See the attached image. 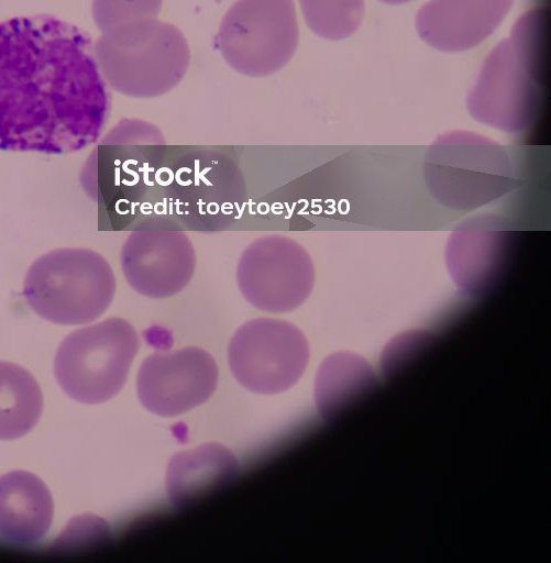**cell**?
Returning a JSON list of instances; mask_svg holds the SVG:
<instances>
[{
	"instance_id": "14",
	"label": "cell",
	"mask_w": 551,
	"mask_h": 563,
	"mask_svg": "<svg viewBox=\"0 0 551 563\" xmlns=\"http://www.w3.org/2000/svg\"><path fill=\"white\" fill-rule=\"evenodd\" d=\"M239 471L235 455L224 445L206 443L174 455L166 471V490L175 506H184L230 482Z\"/></svg>"
},
{
	"instance_id": "6",
	"label": "cell",
	"mask_w": 551,
	"mask_h": 563,
	"mask_svg": "<svg viewBox=\"0 0 551 563\" xmlns=\"http://www.w3.org/2000/svg\"><path fill=\"white\" fill-rule=\"evenodd\" d=\"M298 40L294 0H236L222 19L217 44L234 70L263 77L290 60Z\"/></svg>"
},
{
	"instance_id": "8",
	"label": "cell",
	"mask_w": 551,
	"mask_h": 563,
	"mask_svg": "<svg viewBox=\"0 0 551 563\" xmlns=\"http://www.w3.org/2000/svg\"><path fill=\"white\" fill-rule=\"evenodd\" d=\"M229 364L236 380L257 394H278L294 386L309 358L305 334L276 318H256L236 329L229 344Z\"/></svg>"
},
{
	"instance_id": "13",
	"label": "cell",
	"mask_w": 551,
	"mask_h": 563,
	"mask_svg": "<svg viewBox=\"0 0 551 563\" xmlns=\"http://www.w3.org/2000/svg\"><path fill=\"white\" fill-rule=\"evenodd\" d=\"M436 147L438 151L432 156L458 166V172L436 174L438 178H432V181L458 174V185L452 190L462 191L464 181H467L466 206L472 199L475 205L481 199L484 202L491 199L498 189L497 177L504 173L503 153L493 142L477 134L454 132L439 139Z\"/></svg>"
},
{
	"instance_id": "2",
	"label": "cell",
	"mask_w": 551,
	"mask_h": 563,
	"mask_svg": "<svg viewBox=\"0 0 551 563\" xmlns=\"http://www.w3.org/2000/svg\"><path fill=\"white\" fill-rule=\"evenodd\" d=\"M547 21L544 9L527 11L488 54L467 97L477 121L517 132L533 120L543 85Z\"/></svg>"
},
{
	"instance_id": "16",
	"label": "cell",
	"mask_w": 551,
	"mask_h": 563,
	"mask_svg": "<svg viewBox=\"0 0 551 563\" xmlns=\"http://www.w3.org/2000/svg\"><path fill=\"white\" fill-rule=\"evenodd\" d=\"M484 230H465L458 231L452 235V240L460 243L464 247L449 242L448 246L466 251L459 252L453 250H447V263L451 271L453 279L460 287L470 288L477 287L480 283L485 282L488 274L492 272L491 267L494 268L496 255L498 250V241H495L497 234ZM497 260V258H496Z\"/></svg>"
},
{
	"instance_id": "4",
	"label": "cell",
	"mask_w": 551,
	"mask_h": 563,
	"mask_svg": "<svg viewBox=\"0 0 551 563\" xmlns=\"http://www.w3.org/2000/svg\"><path fill=\"white\" fill-rule=\"evenodd\" d=\"M117 280L97 251L62 247L37 257L29 267L23 295L42 319L63 325L86 324L112 303Z\"/></svg>"
},
{
	"instance_id": "15",
	"label": "cell",
	"mask_w": 551,
	"mask_h": 563,
	"mask_svg": "<svg viewBox=\"0 0 551 563\" xmlns=\"http://www.w3.org/2000/svg\"><path fill=\"white\" fill-rule=\"evenodd\" d=\"M43 409L41 387L22 366L0 362V440H13L30 432Z\"/></svg>"
},
{
	"instance_id": "9",
	"label": "cell",
	"mask_w": 551,
	"mask_h": 563,
	"mask_svg": "<svg viewBox=\"0 0 551 563\" xmlns=\"http://www.w3.org/2000/svg\"><path fill=\"white\" fill-rule=\"evenodd\" d=\"M197 264L190 238L174 229H137L126 236L120 266L128 285L139 295L165 299L183 291Z\"/></svg>"
},
{
	"instance_id": "18",
	"label": "cell",
	"mask_w": 551,
	"mask_h": 563,
	"mask_svg": "<svg viewBox=\"0 0 551 563\" xmlns=\"http://www.w3.org/2000/svg\"><path fill=\"white\" fill-rule=\"evenodd\" d=\"M357 357L346 353L333 354L321 365L316 378V402L323 417L337 411L356 390L352 384V366Z\"/></svg>"
},
{
	"instance_id": "10",
	"label": "cell",
	"mask_w": 551,
	"mask_h": 563,
	"mask_svg": "<svg viewBox=\"0 0 551 563\" xmlns=\"http://www.w3.org/2000/svg\"><path fill=\"white\" fill-rule=\"evenodd\" d=\"M218 383L213 357L199 347L156 352L140 366L137 396L151 412L173 417L207 401Z\"/></svg>"
},
{
	"instance_id": "12",
	"label": "cell",
	"mask_w": 551,
	"mask_h": 563,
	"mask_svg": "<svg viewBox=\"0 0 551 563\" xmlns=\"http://www.w3.org/2000/svg\"><path fill=\"white\" fill-rule=\"evenodd\" d=\"M54 515L44 482L26 471L0 476V538L13 544H33L48 532Z\"/></svg>"
},
{
	"instance_id": "17",
	"label": "cell",
	"mask_w": 551,
	"mask_h": 563,
	"mask_svg": "<svg viewBox=\"0 0 551 563\" xmlns=\"http://www.w3.org/2000/svg\"><path fill=\"white\" fill-rule=\"evenodd\" d=\"M309 29L328 40L352 35L364 15L363 0H299Z\"/></svg>"
},
{
	"instance_id": "21",
	"label": "cell",
	"mask_w": 551,
	"mask_h": 563,
	"mask_svg": "<svg viewBox=\"0 0 551 563\" xmlns=\"http://www.w3.org/2000/svg\"><path fill=\"white\" fill-rule=\"evenodd\" d=\"M384 3H388V4H401V3H406V2H409L411 0H379Z\"/></svg>"
},
{
	"instance_id": "19",
	"label": "cell",
	"mask_w": 551,
	"mask_h": 563,
	"mask_svg": "<svg viewBox=\"0 0 551 563\" xmlns=\"http://www.w3.org/2000/svg\"><path fill=\"white\" fill-rule=\"evenodd\" d=\"M163 0H92V18L101 32L141 20L156 19Z\"/></svg>"
},
{
	"instance_id": "1",
	"label": "cell",
	"mask_w": 551,
	"mask_h": 563,
	"mask_svg": "<svg viewBox=\"0 0 551 563\" xmlns=\"http://www.w3.org/2000/svg\"><path fill=\"white\" fill-rule=\"evenodd\" d=\"M109 110L86 33L49 15L0 23V151L82 150L99 140Z\"/></svg>"
},
{
	"instance_id": "3",
	"label": "cell",
	"mask_w": 551,
	"mask_h": 563,
	"mask_svg": "<svg viewBox=\"0 0 551 563\" xmlns=\"http://www.w3.org/2000/svg\"><path fill=\"white\" fill-rule=\"evenodd\" d=\"M93 53L104 81L133 98H155L170 91L181 81L190 60L180 30L156 19L102 32Z\"/></svg>"
},
{
	"instance_id": "11",
	"label": "cell",
	"mask_w": 551,
	"mask_h": 563,
	"mask_svg": "<svg viewBox=\"0 0 551 563\" xmlns=\"http://www.w3.org/2000/svg\"><path fill=\"white\" fill-rule=\"evenodd\" d=\"M513 0H431L416 16L419 36L443 52L480 45L500 24Z\"/></svg>"
},
{
	"instance_id": "7",
	"label": "cell",
	"mask_w": 551,
	"mask_h": 563,
	"mask_svg": "<svg viewBox=\"0 0 551 563\" xmlns=\"http://www.w3.org/2000/svg\"><path fill=\"white\" fill-rule=\"evenodd\" d=\"M235 280L242 297L254 308L286 313L309 298L316 269L310 255L296 240L284 234H265L241 253Z\"/></svg>"
},
{
	"instance_id": "20",
	"label": "cell",
	"mask_w": 551,
	"mask_h": 563,
	"mask_svg": "<svg viewBox=\"0 0 551 563\" xmlns=\"http://www.w3.org/2000/svg\"><path fill=\"white\" fill-rule=\"evenodd\" d=\"M104 145H164L162 131L154 124L139 119H122L99 140Z\"/></svg>"
},
{
	"instance_id": "5",
	"label": "cell",
	"mask_w": 551,
	"mask_h": 563,
	"mask_svg": "<svg viewBox=\"0 0 551 563\" xmlns=\"http://www.w3.org/2000/svg\"><path fill=\"white\" fill-rule=\"evenodd\" d=\"M140 346L134 327L112 317L69 333L54 358V374L70 398L100 404L123 387Z\"/></svg>"
}]
</instances>
